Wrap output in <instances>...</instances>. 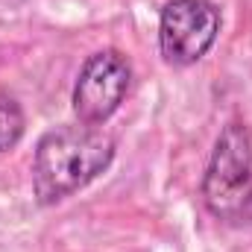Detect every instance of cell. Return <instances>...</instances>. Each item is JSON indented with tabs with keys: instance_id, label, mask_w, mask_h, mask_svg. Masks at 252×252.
I'll return each instance as SVG.
<instances>
[{
	"instance_id": "6da1fadb",
	"label": "cell",
	"mask_w": 252,
	"mask_h": 252,
	"mask_svg": "<svg viewBox=\"0 0 252 252\" xmlns=\"http://www.w3.org/2000/svg\"><path fill=\"white\" fill-rule=\"evenodd\" d=\"M115 158V141L97 126H62L47 132L32 158V188L41 205H56L91 185Z\"/></svg>"
},
{
	"instance_id": "7a4b0ae2",
	"label": "cell",
	"mask_w": 252,
	"mask_h": 252,
	"mask_svg": "<svg viewBox=\"0 0 252 252\" xmlns=\"http://www.w3.org/2000/svg\"><path fill=\"white\" fill-rule=\"evenodd\" d=\"M202 199L217 220L252 226V135L244 124L220 132L202 176Z\"/></svg>"
},
{
	"instance_id": "3957f363",
	"label": "cell",
	"mask_w": 252,
	"mask_h": 252,
	"mask_svg": "<svg viewBox=\"0 0 252 252\" xmlns=\"http://www.w3.org/2000/svg\"><path fill=\"white\" fill-rule=\"evenodd\" d=\"M220 35V9L211 0H170L158 21V47L176 67L196 64Z\"/></svg>"
},
{
	"instance_id": "277c9868",
	"label": "cell",
	"mask_w": 252,
	"mask_h": 252,
	"mask_svg": "<svg viewBox=\"0 0 252 252\" xmlns=\"http://www.w3.org/2000/svg\"><path fill=\"white\" fill-rule=\"evenodd\" d=\"M132 82V67L121 50H100L88 56L73 85V112L79 124H106L124 103Z\"/></svg>"
},
{
	"instance_id": "5b68a950",
	"label": "cell",
	"mask_w": 252,
	"mask_h": 252,
	"mask_svg": "<svg viewBox=\"0 0 252 252\" xmlns=\"http://www.w3.org/2000/svg\"><path fill=\"white\" fill-rule=\"evenodd\" d=\"M24 129H27V121H24L21 103L15 100V94L0 88V153L12 150L24 138Z\"/></svg>"
}]
</instances>
